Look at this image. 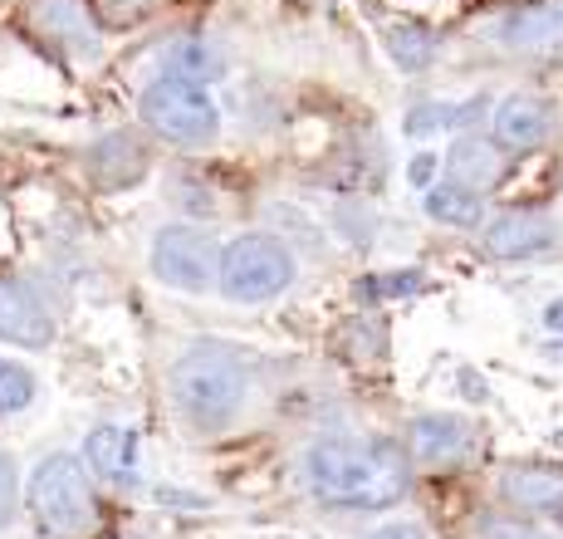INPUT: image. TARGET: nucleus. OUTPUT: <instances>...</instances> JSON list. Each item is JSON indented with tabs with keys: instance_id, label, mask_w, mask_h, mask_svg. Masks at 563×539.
<instances>
[{
	"instance_id": "obj_16",
	"label": "nucleus",
	"mask_w": 563,
	"mask_h": 539,
	"mask_svg": "<svg viewBox=\"0 0 563 539\" xmlns=\"http://www.w3.org/2000/svg\"><path fill=\"white\" fill-rule=\"evenodd\" d=\"M167 74L172 79H187V84H211L225 74V54L221 45H211L206 35H181L167 45Z\"/></svg>"
},
{
	"instance_id": "obj_10",
	"label": "nucleus",
	"mask_w": 563,
	"mask_h": 539,
	"mask_svg": "<svg viewBox=\"0 0 563 539\" xmlns=\"http://www.w3.org/2000/svg\"><path fill=\"white\" fill-rule=\"evenodd\" d=\"M559 226L544 211H505L485 226V251L495 261H534V255L554 251Z\"/></svg>"
},
{
	"instance_id": "obj_3",
	"label": "nucleus",
	"mask_w": 563,
	"mask_h": 539,
	"mask_svg": "<svg viewBox=\"0 0 563 539\" xmlns=\"http://www.w3.org/2000/svg\"><path fill=\"white\" fill-rule=\"evenodd\" d=\"M30 510H35L40 530L54 539H74L89 530L93 520V491H89V471L79 457L54 451L35 466L30 476Z\"/></svg>"
},
{
	"instance_id": "obj_15",
	"label": "nucleus",
	"mask_w": 563,
	"mask_h": 539,
	"mask_svg": "<svg viewBox=\"0 0 563 539\" xmlns=\"http://www.w3.org/2000/svg\"><path fill=\"white\" fill-rule=\"evenodd\" d=\"M446 167H451V182H461V187L481 191V187H495L500 182V143L495 138H456V147L446 153Z\"/></svg>"
},
{
	"instance_id": "obj_25",
	"label": "nucleus",
	"mask_w": 563,
	"mask_h": 539,
	"mask_svg": "<svg viewBox=\"0 0 563 539\" xmlns=\"http://www.w3.org/2000/svg\"><path fill=\"white\" fill-rule=\"evenodd\" d=\"M431 177H437V153H417V157L407 162V182H411V187L427 191V187H431Z\"/></svg>"
},
{
	"instance_id": "obj_17",
	"label": "nucleus",
	"mask_w": 563,
	"mask_h": 539,
	"mask_svg": "<svg viewBox=\"0 0 563 539\" xmlns=\"http://www.w3.org/2000/svg\"><path fill=\"white\" fill-rule=\"evenodd\" d=\"M427 211H431V221H441V226H451V231H471V226H481V191H471V187H461V182H431L427 187Z\"/></svg>"
},
{
	"instance_id": "obj_20",
	"label": "nucleus",
	"mask_w": 563,
	"mask_h": 539,
	"mask_svg": "<svg viewBox=\"0 0 563 539\" xmlns=\"http://www.w3.org/2000/svg\"><path fill=\"white\" fill-rule=\"evenodd\" d=\"M490 108V99H471V103H421L407 113V133L411 138H427L431 128H465Z\"/></svg>"
},
{
	"instance_id": "obj_8",
	"label": "nucleus",
	"mask_w": 563,
	"mask_h": 539,
	"mask_svg": "<svg viewBox=\"0 0 563 539\" xmlns=\"http://www.w3.org/2000/svg\"><path fill=\"white\" fill-rule=\"evenodd\" d=\"M490 40L500 50H515V54H544V50H559L563 45V6H515L505 15L490 20Z\"/></svg>"
},
{
	"instance_id": "obj_13",
	"label": "nucleus",
	"mask_w": 563,
	"mask_h": 539,
	"mask_svg": "<svg viewBox=\"0 0 563 539\" xmlns=\"http://www.w3.org/2000/svg\"><path fill=\"white\" fill-rule=\"evenodd\" d=\"M500 495L529 515H563V471L559 466H510Z\"/></svg>"
},
{
	"instance_id": "obj_24",
	"label": "nucleus",
	"mask_w": 563,
	"mask_h": 539,
	"mask_svg": "<svg viewBox=\"0 0 563 539\" xmlns=\"http://www.w3.org/2000/svg\"><path fill=\"white\" fill-rule=\"evenodd\" d=\"M411 289H421V275H417V270H407V275L373 279V285H367V295H411Z\"/></svg>"
},
{
	"instance_id": "obj_27",
	"label": "nucleus",
	"mask_w": 563,
	"mask_h": 539,
	"mask_svg": "<svg viewBox=\"0 0 563 539\" xmlns=\"http://www.w3.org/2000/svg\"><path fill=\"white\" fill-rule=\"evenodd\" d=\"M544 323H549V329H563V299H554V305L544 309Z\"/></svg>"
},
{
	"instance_id": "obj_28",
	"label": "nucleus",
	"mask_w": 563,
	"mask_h": 539,
	"mask_svg": "<svg viewBox=\"0 0 563 539\" xmlns=\"http://www.w3.org/2000/svg\"><path fill=\"white\" fill-rule=\"evenodd\" d=\"M123 6H137V0H123Z\"/></svg>"
},
{
	"instance_id": "obj_19",
	"label": "nucleus",
	"mask_w": 563,
	"mask_h": 539,
	"mask_svg": "<svg viewBox=\"0 0 563 539\" xmlns=\"http://www.w3.org/2000/svg\"><path fill=\"white\" fill-rule=\"evenodd\" d=\"M387 54L402 74H421L437 59V35L427 25H387Z\"/></svg>"
},
{
	"instance_id": "obj_26",
	"label": "nucleus",
	"mask_w": 563,
	"mask_h": 539,
	"mask_svg": "<svg viewBox=\"0 0 563 539\" xmlns=\"http://www.w3.org/2000/svg\"><path fill=\"white\" fill-rule=\"evenodd\" d=\"M367 539H427L417 530V525H383V530H373Z\"/></svg>"
},
{
	"instance_id": "obj_14",
	"label": "nucleus",
	"mask_w": 563,
	"mask_h": 539,
	"mask_svg": "<svg viewBox=\"0 0 563 539\" xmlns=\"http://www.w3.org/2000/svg\"><path fill=\"white\" fill-rule=\"evenodd\" d=\"M84 461H89L103 481L128 485L137 476V437L128 427H93L89 441H84Z\"/></svg>"
},
{
	"instance_id": "obj_12",
	"label": "nucleus",
	"mask_w": 563,
	"mask_h": 539,
	"mask_svg": "<svg viewBox=\"0 0 563 539\" xmlns=\"http://www.w3.org/2000/svg\"><path fill=\"white\" fill-rule=\"evenodd\" d=\"M490 118H495V143L515 147V153H534L554 133V108L539 94H510Z\"/></svg>"
},
{
	"instance_id": "obj_7",
	"label": "nucleus",
	"mask_w": 563,
	"mask_h": 539,
	"mask_svg": "<svg viewBox=\"0 0 563 539\" xmlns=\"http://www.w3.org/2000/svg\"><path fill=\"white\" fill-rule=\"evenodd\" d=\"M0 339L20 349H45L54 339V315L45 309L40 289L20 275H0Z\"/></svg>"
},
{
	"instance_id": "obj_2",
	"label": "nucleus",
	"mask_w": 563,
	"mask_h": 539,
	"mask_svg": "<svg viewBox=\"0 0 563 539\" xmlns=\"http://www.w3.org/2000/svg\"><path fill=\"white\" fill-rule=\"evenodd\" d=\"M172 403L197 431H221L245 403V363L231 343H191L172 363Z\"/></svg>"
},
{
	"instance_id": "obj_11",
	"label": "nucleus",
	"mask_w": 563,
	"mask_h": 539,
	"mask_svg": "<svg viewBox=\"0 0 563 539\" xmlns=\"http://www.w3.org/2000/svg\"><path fill=\"white\" fill-rule=\"evenodd\" d=\"M471 451V422L451 413H427L411 422V461L427 471H451Z\"/></svg>"
},
{
	"instance_id": "obj_4",
	"label": "nucleus",
	"mask_w": 563,
	"mask_h": 539,
	"mask_svg": "<svg viewBox=\"0 0 563 539\" xmlns=\"http://www.w3.org/2000/svg\"><path fill=\"white\" fill-rule=\"evenodd\" d=\"M216 279H221V295L235 305H265L295 285V255L275 235H235L216 261Z\"/></svg>"
},
{
	"instance_id": "obj_5",
	"label": "nucleus",
	"mask_w": 563,
	"mask_h": 539,
	"mask_svg": "<svg viewBox=\"0 0 563 539\" xmlns=\"http://www.w3.org/2000/svg\"><path fill=\"white\" fill-rule=\"evenodd\" d=\"M143 123L153 128L157 138L167 143H181V147H201L216 138L221 128V113H216L211 94L201 84H187V79H172L162 74L143 89Z\"/></svg>"
},
{
	"instance_id": "obj_21",
	"label": "nucleus",
	"mask_w": 563,
	"mask_h": 539,
	"mask_svg": "<svg viewBox=\"0 0 563 539\" xmlns=\"http://www.w3.org/2000/svg\"><path fill=\"white\" fill-rule=\"evenodd\" d=\"M35 403V373L25 363L0 359V413H20Z\"/></svg>"
},
{
	"instance_id": "obj_1",
	"label": "nucleus",
	"mask_w": 563,
	"mask_h": 539,
	"mask_svg": "<svg viewBox=\"0 0 563 539\" xmlns=\"http://www.w3.org/2000/svg\"><path fill=\"white\" fill-rule=\"evenodd\" d=\"M305 476L333 510H387L407 495L411 466L387 437H323L309 447Z\"/></svg>"
},
{
	"instance_id": "obj_18",
	"label": "nucleus",
	"mask_w": 563,
	"mask_h": 539,
	"mask_svg": "<svg viewBox=\"0 0 563 539\" xmlns=\"http://www.w3.org/2000/svg\"><path fill=\"white\" fill-rule=\"evenodd\" d=\"M93 172H99V177H108L103 187H123V182L143 177V172H147V157H143V147H137L128 133H113V138H103V143L93 147Z\"/></svg>"
},
{
	"instance_id": "obj_22",
	"label": "nucleus",
	"mask_w": 563,
	"mask_h": 539,
	"mask_svg": "<svg viewBox=\"0 0 563 539\" xmlns=\"http://www.w3.org/2000/svg\"><path fill=\"white\" fill-rule=\"evenodd\" d=\"M481 539H554V535L534 530V525H525V520H485Z\"/></svg>"
},
{
	"instance_id": "obj_6",
	"label": "nucleus",
	"mask_w": 563,
	"mask_h": 539,
	"mask_svg": "<svg viewBox=\"0 0 563 539\" xmlns=\"http://www.w3.org/2000/svg\"><path fill=\"white\" fill-rule=\"evenodd\" d=\"M216 261H221L216 241L191 226H167L153 241V275L172 289H187V295L216 285Z\"/></svg>"
},
{
	"instance_id": "obj_23",
	"label": "nucleus",
	"mask_w": 563,
	"mask_h": 539,
	"mask_svg": "<svg viewBox=\"0 0 563 539\" xmlns=\"http://www.w3.org/2000/svg\"><path fill=\"white\" fill-rule=\"evenodd\" d=\"M15 515V461L0 451V525H10Z\"/></svg>"
},
{
	"instance_id": "obj_9",
	"label": "nucleus",
	"mask_w": 563,
	"mask_h": 539,
	"mask_svg": "<svg viewBox=\"0 0 563 539\" xmlns=\"http://www.w3.org/2000/svg\"><path fill=\"white\" fill-rule=\"evenodd\" d=\"M30 20H35L40 35L54 40V45L69 54H99V45H103L99 15H93L89 0H35Z\"/></svg>"
}]
</instances>
